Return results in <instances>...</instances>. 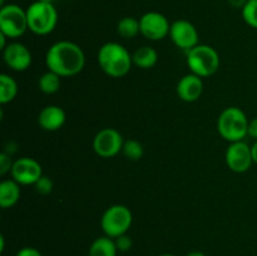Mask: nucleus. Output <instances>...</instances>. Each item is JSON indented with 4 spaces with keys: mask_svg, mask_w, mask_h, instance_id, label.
Returning <instances> with one entry per match:
<instances>
[{
    "mask_svg": "<svg viewBox=\"0 0 257 256\" xmlns=\"http://www.w3.org/2000/svg\"><path fill=\"white\" fill-rule=\"evenodd\" d=\"M226 165L232 172L245 173L253 163L251 147L243 141L232 142L228 145L225 155Z\"/></svg>",
    "mask_w": 257,
    "mask_h": 256,
    "instance_id": "nucleus-10",
    "label": "nucleus"
},
{
    "mask_svg": "<svg viewBox=\"0 0 257 256\" xmlns=\"http://www.w3.org/2000/svg\"><path fill=\"white\" fill-rule=\"evenodd\" d=\"M40 2H44V3H53L54 0H40Z\"/></svg>",
    "mask_w": 257,
    "mask_h": 256,
    "instance_id": "nucleus-34",
    "label": "nucleus"
},
{
    "mask_svg": "<svg viewBox=\"0 0 257 256\" xmlns=\"http://www.w3.org/2000/svg\"><path fill=\"white\" fill-rule=\"evenodd\" d=\"M15 256H43V255L42 252H40L39 250H37L35 247H29V246H27V247L20 248Z\"/></svg>",
    "mask_w": 257,
    "mask_h": 256,
    "instance_id": "nucleus-27",
    "label": "nucleus"
},
{
    "mask_svg": "<svg viewBox=\"0 0 257 256\" xmlns=\"http://www.w3.org/2000/svg\"><path fill=\"white\" fill-rule=\"evenodd\" d=\"M98 64L110 78H122L130 73L133 65L132 55L127 48L115 42L103 44L98 50Z\"/></svg>",
    "mask_w": 257,
    "mask_h": 256,
    "instance_id": "nucleus-2",
    "label": "nucleus"
},
{
    "mask_svg": "<svg viewBox=\"0 0 257 256\" xmlns=\"http://www.w3.org/2000/svg\"><path fill=\"white\" fill-rule=\"evenodd\" d=\"M60 75H58L57 73L54 72H45L44 74H42V77L39 78V82H38V85H39V89L42 90L44 94H54L59 90L60 88Z\"/></svg>",
    "mask_w": 257,
    "mask_h": 256,
    "instance_id": "nucleus-21",
    "label": "nucleus"
},
{
    "mask_svg": "<svg viewBox=\"0 0 257 256\" xmlns=\"http://www.w3.org/2000/svg\"><path fill=\"white\" fill-rule=\"evenodd\" d=\"M141 34L148 40L157 42L170 35L171 24L167 18L158 12H148L140 19Z\"/></svg>",
    "mask_w": 257,
    "mask_h": 256,
    "instance_id": "nucleus-9",
    "label": "nucleus"
},
{
    "mask_svg": "<svg viewBox=\"0 0 257 256\" xmlns=\"http://www.w3.org/2000/svg\"><path fill=\"white\" fill-rule=\"evenodd\" d=\"M247 2L248 0H228V3H230L233 8H236V9H241V10H242V8L245 7Z\"/></svg>",
    "mask_w": 257,
    "mask_h": 256,
    "instance_id": "nucleus-29",
    "label": "nucleus"
},
{
    "mask_svg": "<svg viewBox=\"0 0 257 256\" xmlns=\"http://www.w3.org/2000/svg\"><path fill=\"white\" fill-rule=\"evenodd\" d=\"M7 39H9V38L3 34V33H0V49L2 50H4L7 48Z\"/></svg>",
    "mask_w": 257,
    "mask_h": 256,
    "instance_id": "nucleus-30",
    "label": "nucleus"
},
{
    "mask_svg": "<svg viewBox=\"0 0 257 256\" xmlns=\"http://www.w3.org/2000/svg\"><path fill=\"white\" fill-rule=\"evenodd\" d=\"M133 65L141 68V69H151L155 67L158 62V53L157 50L153 49L152 47H141L132 54Z\"/></svg>",
    "mask_w": 257,
    "mask_h": 256,
    "instance_id": "nucleus-17",
    "label": "nucleus"
},
{
    "mask_svg": "<svg viewBox=\"0 0 257 256\" xmlns=\"http://www.w3.org/2000/svg\"><path fill=\"white\" fill-rule=\"evenodd\" d=\"M65 119H67V114H65L64 109L55 104L44 107L38 115L39 125L48 132H54V131L60 130L64 125Z\"/></svg>",
    "mask_w": 257,
    "mask_h": 256,
    "instance_id": "nucleus-15",
    "label": "nucleus"
},
{
    "mask_svg": "<svg viewBox=\"0 0 257 256\" xmlns=\"http://www.w3.org/2000/svg\"><path fill=\"white\" fill-rule=\"evenodd\" d=\"M178 98L183 102L192 103L201 98L203 93V80L198 75L190 73L181 78L176 87Z\"/></svg>",
    "mask_w": 257,
    "mask_h": 256,
    "instance_id": "nucleus-14",
    "label": "nucleus"
},
{
    "mask_svg": "<svg viewBox=\"0 0 257 256\" xmlns=\"http://www.w3.org/2000/svg\"><path fill=\"white\" fill-rule=\"evenodd\" d=\"M122 153L124 155V157L130 161H140L143 157V150L142 143L138 142L137 140H127L123 143Z\"/></svg>",
    "mask_w": 257,
    "mask_h": 256,
    "instance_id": "nucleus-22",
    "label": "nucleus"
},
{
    "mask_svg": "<svg viewBox=\"0 0 257 256\" xmlns=\"http://www.w3.org/2000/svg\"><path fill=\"white\" fill-rule=\"evenodd\" d=\"M28 27L37 35H48L58 24V12L53 3L37 0L27 9Z\"/></svg>",
    "mask_w": 257,
    "mask_h": 256,
    "instance_id": "nucleus-5",
    "label": "nucleus"
},
{
    "mask_svg": "<svg viewBox=\"0 0 257 256\" xmlns=\"http://www.w3.org/2000/svg\"><path fill=\"white\" fill-rule=\"evenodd\" d=\"M133 222V215L124 205H113L104 211L100 218V227L105 236L117 238L125 235Z\"/></svg>",
    "mask_w": 257,
    "mask_h": 256,
    "instance_id": "nucleus-6",
    "label": "nucleus"
},
{
    "mask_svg": "<svg viewBox=\"0 0 257 256\" xmlns=\"http://www.w3.org/2000/svg\"><path fill=\"white\" fill-rule=\"evenodd\" d=\"M158 256H176L173 253H162V255H158Z\"/></svg>",
    "mask_w": 257,
    "mask_h": 256,
    "instance_id": "nucleus-33",
    "label": "nucleus"
},
{
    "mask_svg": "<svg viewBox=\"0 0 257 256\" xmlns=\"http://www.w3.org/2000/svg\"><path fill=\"white\" fill-rule=\"evenodd\" d=\"M186 256H206V255L203 252H201V251H191V252H188Z\"/></svg>",
    "mask_w": 257,
    "mask_h": 256,
    "instance_id": "nucleus-32",
    "label": "nucleus"
},
{
    "mask_svg": "<svg viewBox=\"0 0 257 256\" xmlns=\"http://www.w3.org/2000/svg\"><path fill=\"white\" fill-rule=\"evenodd\" d=\"M173 44L186 53L198 45V32L195 25L188 20H176L171 24L170 35Z\"/></svg>",
    "mask_w": 257,
    "mask_h": 256,
    "instance_id": "nucleus-11",
    "label": "nucleus"
},
{
    "mask_svg": "<svg viewBox=\"0 0 257 256\" xmlns=\"http://www.w3.org/2000/svg\"><path fill=\"white\" fill-rule=\"evenodd\" d=\"M217 50L207 44H198L186 53V63L191 73L201 78L211 77L220 68Z\"/></svg>",
    "mask_w": 257,
    "mask_h": 256,
    "instance_id": "nucleus-4",
    "label": "nucleus"
},
{
    "mask_svg": "<svg viewBox=\"0 0 257 256\" xmlns=\"http://www.w3.org/2000/svg\"><path fill=\"white\" fill-rule=\"evenodd\" d=\"M114 241H115V246H117L118 251H120V252H127L128 250H131V247H132L133 245L132 238L127 235L119 236V237L114 238Z\"/></svg>",
    "mask_w": 257,
    "mask_h": 256,
    "instance_id": "nucleus-26",
    "label": "nucleus"
},
{
    "mask_svg": "<svg viewBox=\"0 0 257 256\" xmlns=\"http://www.w3.org/2000/svg\"><path fill=\"white\" fill-rule=\"evenodd\" d=\"M248 123L250 120L241 108L228 107L223 109L218 117L217 131L227 142H238L247 136Z\"/></svg>",
    "mask_w": 257,
    "mask_h": 256,
    "instance_id": "nucleus-3",
    "label": "nucleus"
},
{
    "mask_svg": "<svg viewBox=\"0 0 257 256\" xmlns=\"http://www.w3.org/2000/svg\"><path fill=\"white\" fill-rule=\"evenodd\" d=\"M13 165H14V162L8 153H0V175L5 176L8 172H12Z\"/></svg>",
    "mask_w": 257,
    "mask_h": 256,
    "instance_id": "nucleus-25",
    "label": "nucleus"
},
{
    "mask_svg": "<svg viewBox=\"0 0 257 256\" xmlns=\"http://www.w3.org/2000/svg\"><path fill=\"white\" fill-rule=\"evenodd\" d=\"M18 94V83L9 74H0V103L8 104L13 102Z\"/></svg>",
    "mask_w": 257,
    "mask_h": 256,
    "instance_id": "nucleus-19",
    "label": "nucleus"
},
{
    "mask_svg": "<svg viewBox=\"0 0 257 256\" xmlns=\"http://www.w3.org/2000/svg\"><path fill=\"white\" fill-rule=\"evenodd\" d=\"M247 136H250L251 138H253V140L257 141V117L253 118V119H251L250 123H248Z\"/></svg>",
    "mask_w": 257,
    "mask_h": 256,
    "instance_id": "nucleus-28",
    "label": "nucleus"
},
{
    "mask_svg": "<svg viewBox=\"0 0 257 256\" xmlns=\"http://www.w3.org/2000/svg\"><path fill=\"white\" fill-rule=\"evenodd\" d=\"M3 59L12 70L24 72L32 65L33 55L27 45L14 42L9 43L3 50Z\"/></svg>",
    "mask_w": 257,
    "mask_h": 256,
    "instance_id": "nucleus-13",
    "label": "nucleus"
},
{
    "mask_svg": "<svg viewBox=\"0 0 257 256\" xmlns=\"http://www.w3.org/2000/svg\"><path fill=\"white\" fill-rule=\"evenodd\" d=\"M45 65L62 78L74 77L84 69L85 54L77 43L60 40L47 50Z\"/></svg>",
    "mask_w": 257,
    "mask_h": 256,
    "instance_id": "nucleus-1",
    "label": "nucleus"
},
{
    "mask_svg": "<svg viewBox=\"0 0 257 256\" xmlns=\"http://www.w3.org/2000/svg\"><path fill=\"white\" fill-rule=\"evenodd\" d=\"M117 252L115 241L108 236H100L92 242L88 256H117Z\"/></svg>",
    "mask_w": 257,
    "mask_h": 256,
    "instance_id": "nucleus-18",
    "label": "nucleus"
},
{
    "mask_svg": "<svg viewBox=\"0 0 257 256\" xmlns=\"http://www.w3.org/2000/svg\"><path fill=\"white\" fill-rule=\"evenodd\" d=\"M35 190L40 195H48L53 191V181L48 176L43 175L39 180L35 182Z\"/></svg>",
    "mask_w": 257,
    "mask_h": 256,
    "instance_id": "nucleus-24",
    "label": "nucleus"
},
{
    "mask_svg": "<svg viewBox=\"0 0 257 256\" xmlns=\"http://www.w3.org/2000/svg\"><path fill=\"white\" fill-rule=\"evenodd\" d=\"M251 152H252V158H253V162L257 163V141L251 146Z\"/></svg>",
    "mask_w": 257,
    "mask_h": 256,
    "instance_id": "nucleus-31",
    "label": "nucleus"
},
{
    "mask_svg": "<svg viewBox=\"0 0 257 256\" xmlns=\"http://www.w3.org/2000/svg\"><path fill=\"white\" fill-rule=\"evenodd\" d=\"M13 180L17 181L20 186L35 185L38 180L43 176V170L37 160L30 157H22L14 161L12 168Z\"/></svg>",
    "mask_w": 257,
    "mask_h": 256,
    "instance_id": "nucleus-12",
    "label": "nucleus"
},
{
    "mask_svg": "<svg viewBox=\"0 0 257 256\" xmlns=\"http://www.w3.org/2000/svg\"><path fill=\"white\" fill-rule=\"evenodd\" d=\"M122 135L114 128H103L93 138V150L99 157L112 158L122 152Z\"/></svg>",
    "mask_w": 257,
    "mask_h": 256,
    "instance_id": "nucleus-8",
    "label": "nucleus"
},
{
    "mask_svg": "<svg viewBox=\"0 0 257 256\" xmlns=\"http://www.w3.org/2000/svg\"><path fill=\"white\" fill-rule=\"evenodd\" d=\"M117 32L124 39H132L141 33L140 19L133 17H124L118 22Z\"/></svg>",
    "mask_w": 257,
    "mask_h": 256,
    "instance_id": "nucleus-20",
    "label": "nucleus"
},
{
    "mask_svg": "<svg viewBox=\"0 0 257 256\" xmlns=\"http://www.w3.org/2000/svg\"><path fill=\"white\" fill-rule=\"evenodd\" d=\"M242 18L247 25L257 29V0H248L242 8Z\"/></svg>",
    "mask_w": 257,
    "mask_h": 256,
    "instance_id": "nucleus-23",
    "label": "nucleus"
},
{
    "mask_svg": "<svg viewBox=\"0 0 257 256\" xmlns=\"http://www.w3.org/2000/svg\"><path fill=\"white\" fill-rule=\"evenodd\" d=\"M28 27L27 10L17 4H5L0 9V33L9 39H17L24 35Z\"/></svg>",
    "mask_w": 257,
    "mask_h": 256,
    "instance_id": "nucleus-7",
    "label": "nucleus"
},
{
    "mask_svg": "<svg viewBox=\"0 0 257 256\" xmlns=\"http://www.w3.org/2000/svg\"><path fill=\"white\" fill-rule=\"evenodd\" d=\"M20 185L15 180H4L0 182V206L10 208L18 203L20 198Z\"/></svg>",
    "mask_w": 257,
    "mask_h": 256,
    "instance_id": "nucleus-16",
    "label": "nucleus"
},
{
    "mask_svg": "<svg viewBox=\"0 0 257 256\" xmlns=\"http://www.w3.org/2000/svg\"><path fill=\"white\" fill-rule=\"evenodd\" d=\"M0 5H2V7H4V5H5V0H0Z\"/></svg>",
    "mask_w": 257,
    "mask_h": 256,
    "instance_id": "nucleus-35",
    "label": "nucleus"
}]
</instances>
